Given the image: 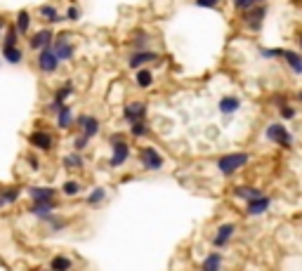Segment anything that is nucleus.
<instances>
[{"label":"nucleus","mask_w":302,"mask_h":271,"mask_svg":"<svg viewBox=\"0 0 302 271\" xmlns=\"http://www.w3.org/2000/svg\"><path fill=\"white\" fill-rule=\"evenodd\" d=\"M66 17H69L71 21H78V19H81V7L71 5V7H69V12H66Z\"/></svg>","instance_id":"obj_36"},{"label":"nucleus","mask_w":302,"mask_h":271,"mask_svg":"<svg viewBox=\"0 0 302 271\" xmlns=\"http://www.w3.org/2000/svg\"><path fill=\"white\" fill-rule=\"evenodd\" d=\"M111 144H114V153H111L109 165H111V168H121V165L128 161V156H130V146L123 142V137H121V135L111 137Z\"/></svg>","instance_id":"obj_2"},{"label":"nucleus","mask_w":302,"mask_h":271,"mask_svg":"<svg viewBox=\"0 0 302 271\" xmlns=\"http://www.w3.org/2000/svg\"><path fill=\"white\" fill-rule=\"evenodd\" d=\"M59 61H62V59L57 57V52H55V48H52V45L38 52V66H41L43 73H55L57 66H59Z\"/></svg>","instance_id":"obj_3"},{"label":"nucleus","mask_w":302,"mask_h":271,"mask_svg":"<svg viewBox=\"0 0 302 271\" xmlns=\"http://www.w3.org/2000/svg\"><path fill=\"white\" fill-rule=\"evenodd\" d=\"M50 222H52V219H50ZM64 226V222H52V229H62Z\"/></svg>","instance_id":"obj_40"},{"label":"nucleus","mask_w":302,"mask_h":271,"mask_svg":"<svg viewBox=\"0 0 302 271\" xmlns=\"http://www.w3.org/2000/svg\"><path fill=\"white\" fill-rule=\"evenodd\" d=\"M260 3H265V0H234V7L241 10V12H246V10H250V7H255V5H260Z\"/></svg>","instance_id":"obj_30"},{"label":"nucleus","mask_w":302,"mask_h":271,"mask_svg":"<svg viewBox=\"0 0 302 271\" xmlns=\"http://www.w3.org/2000/svg\"><path fill=\"white\" fill-rule=\"evenodd\" d=\"M123 115H125V121H128V123L144 121V115H146V104H142V102L128 104V106L123 108Z\"/></svg>","instance_id":"obj_9"},{"label":"nucleus","mask_w":302,"mask_h":271,"mask_svg":"<svg viewBox=\"0 0 302 271\" xmlns=\"http://www.w3.org/2000/svg\"><path fill=\"white\" fill-rule=\"evenodd\" d=\"M17 196H19V191H14V189H10V191H0V205L14 203V201H17Z\"/></svg>","instance_id":"obj_32"},{"label":"nucleus","mask_w":302,"mask_h":271,"mask_svg":"<svg viewBox=\"0 0 302 271\" xmlns=\"http://www.w3.org/2000/svg\"><path fill=\"white\" fill-rule=\"evenodd\" d=\"M265 14H267V7L265 5H255L250 7V10H246V14H243V21H246L248 28H253V31H257L262 24V19H265Z\"/></svg>","instance_id":"obj_7"},{"label":"nucleus","mask_w":302,"mask_h":271,"mask_svg":"<svg viewBox=\"0 0 302 271\" xmlns=\"http://www.w3.org/2000/svg\"><path fill=\"white\" fill-rule=\"evenodd\" d=\"M78 191H81V184H78V182H73V179H71V182H66V184H64V193H66V196H76Z\"/></svg>","instance_id":"obj_34"},{"label":"nucleus","mask_w":302,"mask_h":271,"mask_svg":"<svg viewBox=\"0 0 302 271\" xmlns=\"http://www.w3.org/2000/svg\"><path fill=\"white\" fill-rule=\"evenodd\" d=\"M196 5H199V7H208V10H210V7L220 5V0H196Z\"/></svg>","instance_id":"obj_38"},{"label":"nucleus","mask_w":302,"mask_h":271,"mask_svg":"<svg viewBox=\"0 0 302 271\" xmlns=\"http://www.w3.org/2000/svg\"><path fill=\"white\" fill-rule=\"evenodd\" d=\"M269 208V198L267 196H257L253 201H248V215H262Z\"/></svg>","instance_id":"obj_15"},{"label":"nucleus","mask_w":302,"mask_h":271,"mask_svg":"<svg viewBox=\"0 0 302 271\" xmlns=\"http://www.w3.org/2000/svg\"><path fill=\"white\" fill-rule=\"evenodd\" d=\"M135 81H137L139 88H151V83H154V73H151L149 68H139L137 75H135Z\"/></svg>","instance_id":"obj_23"},{"label":"nucleus","mask_w":302,"mask_h":271,"mask_svg":"<svg viewBox=\"0 0 302 271\" xmlns=\"http://www.w3.org/2000/svg\"><path fill=\"white\" fill-rule=\"evenodd\" d=\"M260 52H262V57H267V59H272V57H283V52H286V50L274 48V50H260Z\"/></svg>","instance_id":"obj_35"},{"label":"nucleus","mask_w":302,"mask_h":271,"mask_svg":"<svg viewBox=\"0 0 302 271\" xmlns=\"http://www.w3.org/2000/svg\"><path fill=\"white\" fill-rule=\"evenodd\" d=\"M248 161H250L248 153H226V156H222L220 161H217V168H220L222 175H234V172L243 168Z\"/></svg>","instance_id":"obj_1"},{"label":"nucleus","mask_w":302,"mask_h":271,"mask_svg":"<svg viewBox=\"0 0 302 271\" xmlns=\"http://www.w3.org/2000/svg\"><path fill=\"white\" fill-rule=\"evenodd\" d=\"M3 59H5L7 64H21V61H24V52H21L17 45H14V48H3Z\"/></svg>","instance_id":"obj_18"},{"label":"nucleus","mask_w":302,"mask_h":271,"mask_svg":"<svg viewBox=\"0 0 302 271\" xmlns=\"http://www.w3.org/2000/svg\"><path fill=\"white\" fill-rule=\"evenodd\" d=\"M0 28H3V19H0Z\"/></svg>","instance_id":"obj_43"},{"label":"nucleus","mask_w":302,"mask_h":271,"mask_svg":"<svg viewBox=\"0 0 302 271\" xmlns=\"http://www.w3.org/2000/svg\"><path fill=\"white\" fill-rule=\"evenodd\" d=\"M28 193L33 196V201H55V189H41V186H31Z\"/></svg>","instance_id":"obj_20"},{"label":"nucleus","mask_w":302,"mask_h":271,"mask_svg":"<svg viewBox=\"0 0 302 271\" xmlns=\"http://www.w3.org/2000/svg\"><path fill=\"white\" fill-rule=\"evenodd\" d=\"M52 48H55V52H57V57L62 61H69L71 57H73V52H76V48L71 45V41H69V33L64 31V33H59L57 35V41L52 43Z\"/></svg>","instance_id":"obj_4"},{"label":"nucleus","mask_w":302,"mask_h":271,"mask_svg":"<svg viewBox=\"0 0 302 271\" xmlns=\"http://www.w3.org/2000/svg\"><path fill=\"white\" fill-rule=\"evenodd\" d=\"M64 165H66V168H81L83 158L78 156V153H69V156H64Z\"/></svg>","instance_id":"obj_33"},{"label":"nucleus","mask_w":302,"mask_h":271,"mask_svg":"<svg viewBox=\"0 0 302 271\" xmlns=\"http://www.w3.org/2000/svg\"><path fill=\"white\" fill-rule=\"evenodd\" d=\"M55 43V33L50 31V28H43V31H38L35 35H31V41H28V45H31V50H45V48H50Z\"/></svg>","instance_id":"obj_8"},{"label":"nucleus","mask_w":302,"mask_h":271,"mask_svg":"<svg viewBox=\"0 0 302 271\" xmlns=\"http://www.w3.org/2000/svg\"><path fill=\"white\" fill-rule=\"evenodd\" d=\"M281 115L286 118V121H290V118H295V108H290L288 104H283V106H281Z\"/></svg>","instance_id":"obj_37"},{"label":"nucleus","mask_w":302,"mask_h":271,"mask_svg":"<svg viewBox=\"0 0 302 271\" xmlns=\"http://www.w3.org/2000/svg\"><path fill=\"white\" fill-rule=\"evenodd\" d=\"M14 26H17V31H19L21 35L28 33V26H31V14L26 12V10H21L19 14H17V21H14Z\"/></svg>","instance_id":"obj_19"},{"label":"nucleus","mask_w":302,"mask_h":271,"mask_svg":"<svg viewBox=\"0 0 302 271\" xmlns=\"http://www.w3.org/2000/svg\"><path fill=\"white\" fill-rule=\"evenodd\" d=\"M236 196L239 198H246V201H253V198L262 196L257 189H248V186H241V189H236Z\"/></svg>","instance_id":"obj_29"},{"label":"nucleus","mask_w":302,"mask_h":271,"mask_svg":"<svg viewBox=\"0 0 302 271\" xmlns=\"http://www.w3.org/2000/svg\"><path fill=\"white\" fill-rule=\"evenodd\" d=\"M38 14L45 17L48 21H59V19H62V14L57 12L55 5H41V7H38Z\"/></svg>","instance_id":"obj_22"},{"label":"nucleus","mask_w":302,"mask_h":271,"mask_svg":"<svg viewBox=\"0 0 302 271\" xmlns=\"http://www.w3.org/2000/svg\"><path fill=\"white\" fill-rule=\"evenodd\" d=\"M104 198H106V191L102 189V186H99V189H95L92 191V193H90V198H88V203L90 205H99L104 201Z\"/></svg>","instance_id":"obj_31"},{"label":"nucleus","mask_w":302,"mask_h":271,"mask_svg":"<svg viewBox=\"0 0 302 271\" xmlns=\"http://www.w3.org/2000/svg\"><path fill=\"white\" fill-rule=\"evenodd\" d=\"M88 139L90 137H85V135H81L78 139L73 142V146H76V151H81V149H85V144H88Z\"/></svg>","instance_id":"obj_39"},{"label":"nucleus","mask_w":302,"mask_h":271,"mask_svg":"<svg viewBox=\"0 0 302 271\" xmlns=\"http://www.w3.org/2000/svg\"><path fill=\"white\" fill-rule=\"evenodd\" d=\"M300 48H302V33H300Z\"/></svg>","instance_id":"obj_42"},{"label":"nucleus","mask_w":302,"mask_h":271,"mask_svg":"<svg viewBox=\"0 0 302 271\" xmlns=\"http://www.w3.org/2000/svg\"><path fill=\"white\" fill-rule=\"evenodd\" d=\"M232 234H234V224H222L220 229H217V236H215L213 245H215V248L226 245V243H229V238H232Z\"/></svg>","instance_id":"obj_13"},{"label":"nucleus","mask_w":302,"mask_h":271,"mask_svg":"<svg viewBox=\"0 0 302 271\" xmlns=\"http://www.w3.org/2000/svg\"><path fill=\"white\" fill-rule=\"evenodd\" d=\"M50 266H52V271H69L71 269V259L64 257V255H57Z\"/></svg>","instance_id":"obj_27"},{"label":"nucleus","mask_w":302,"mask_h":271,"mask_svg":"<svg viewBox=\"0 0 302 271\" xmlns=\"http://www.w3.org/2000/svg\"><path fill=\"white\" fill-rule=\"evenodd\" d=\"M71 95H73V85H71V83H64L62 88H59V90H57V92H55V102L64 104V102H66V99H69Z\"/></svg>","instance_id":"obj_25"},{"label":"nucleus","mask_w":302,"mask_h":271,"mask_svg":"<svg viewBox=\"0 0 302 271\" xmlns=\"http://www.w3.org/2000/svg\"><path fill=\"white\" fill-rule=\"evenodd\" d=\"M267 139H272V142H276V144H281V146H286V149L293 144V139H290V135H288V130L283 128L281 123H272V125H269V128H267Z\"/></svg>","instance_id":"obj_5"},{"label":"nucleus","mask_w":302,"mask_h":271,"mask_svg":"<svg viewBox=\"0 0 302 271\" xmlns=\"http://www.w3.org/2000/svg\"><path fill=\"white\" fill-rule=\"evenodd\" d=\"M78 128L85 137H95L99 132V121L95 115H78Z\"/></svg>","instance_id":"obj_10"},{"label":"nucleus","mask_w":302,"mask_h":271,"mask_svg":"<svg viewBox=\"0 0 302 271\" xmlns=\"http://www.w3.org/2000/svg\"><path fill=\"white\" fill-rule=\"evenodd\" d=\"M71 121H73V113H71V108L69 106H62L59 108V113H57V125L62 130H66L71 125Z\"/></svg>","instance_id":"obj_21"},{"label":"nucleus","mask_w":302,"mask_h":271,"mask_svg":"<svg viewBox=\"0 0 302 271\" xmlns=\"http://www.w3.org/2000/svg\"><path fill=\"white\" fill-rule=\"evenodd\" d=\"M283 59H286V64H288L290 68H293V73H297V75L302 73V54L300 52L286 50V52H283Z\"/></svg>","instance_id":"obj_14"},{"label":"nucleus","mask_w":302,"mask_h":271,"mask_svg":"<svg viewBox=\"0 0 302 271\" xmlns=\"http://www.w3.org/2000/svg\"><path fill=\"white\" fill-rule=\"evenodd\" d=\"M220 266H222V257L217 255V252L208 255L206 262H203V271H220Z\"/></svg>","instance_id":"obj_24"},{"label":"nucleus","mask_w":302,"mask_h":271,"mask_svg":"<svg viewBox=\"0 0 302 271\" xmlns=\"http://www.w3.org/2000/svg\"><path fill=\"white\" fill-rule=\"evenodd\" d=\"M28 142L33 144L35 149H43V151H48V149H52V137L48 135V132H33V135L28 137Z\"/></svg>","instance_id":"obj_12"},{"label":"nucleus","mask_w":302,"mask_h":271,"mask_svg":"<svg viewBox=\"0 0 302 271\" xmlns=\"http://www.w3.org/2000/svg\"><path fill=\"white\" fill-rule=\"evenodd\" d=\"M158 54L151 52V50H139V52H135L130 57V68H139L142 64H149V61H156Z\"/></svg>","instance_id":"obj_11"},{"label":"nucleus","mask_w":302,"mask_h":271,"mask_svg":"<svg viewBox=\"0 0 302 271\" xmlns=\"http://www.w3.org/2000/svg\"><path fill=\"white\" fill-rule=\"evenodd\" d=\"M19 31H17V26H10L5 33V41H3V48H14L17 45V41H19Z\"/></svg>","instance_id":"obj_26"},{"label":"nucleus","mask_w":302,"mask_h":271,"mask_svg":"<svg viewBox=\"0 0 302 271\" xmlns=\"http://www.w3.org/2000/svg\"><path fill=\"white\" fill-rule=\"evenodd\" d=\"M57 208V203L55 201H35L33 205H31V212L33 215H38V217H48L50 212Z\"/></svg>","instance_id":"obj_17"},{"label":"nucleus","mask_w":302,"mask_h":271,"mask_svg":"<svg viewBox=\"0 0 302 271\" xmlns=\"http://www.w3.org/2000/svg\"><path fill=\"white\" fill-rule=\"evenodd\" d=\"M239 106H241V99H239V97H222V99H220V111H222L224 115L236 113V111H239Z\"/></svg>","instance_id":"obj_16"},{"label":"nucleus","mask_w":302,"mask_h":271,"mask_svg":"<svg viewBox=\"0 0 302 271\" xmlns=\"http://www.w3.org/2000/svg\"><path fill=\"white\" fill-rule=\"evenodd\" d=\"M139 161H142V165H144L146 170H161L163 168V156L158 153L154 146H146V149H142V153H139Z\"/></svg>","instance_id":"obj_6"},{"label":"nucleus","mask_w":302,"mask_h":271,"mask_svg":"<svg viewBox=\"0 0 302 271\" xmlns=\"http://www.w3.org/2000/svg\"><path fill=\"white\" fill-rule=\"evenodd\" d=\"M297 99H300V102H302V92H300V95H297Z\"/></svg>","instance_id":"obj_41"},{"label":"nucleus","mask_w":302,"mask_h":271,"mask_svg":"<svg viewBox=\"0 0 302 271\" xmlns=\"http://www.w3.org/2000/svg\"><path fill=\"white\" fill-rule=\"evenodd\" d=\"M130 135H132V137H144V135H149V128H146V123H144V121L130 123Z\"/></svg>","instance_id":"obj_28"}]
</instances>
